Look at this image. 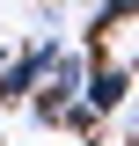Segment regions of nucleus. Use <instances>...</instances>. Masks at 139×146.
I'll return each mask as SVG.
<instances>
[{
	"label": "nucleus",
	"mask_w": 139,
	"mask_h": 146,
	"mask_svg": "<svg viewBox=\"0 0 139 146\" xmlns=\"http://www.w3.org/2000/svg\"><path fill=\"white\" fill-rule=\"evenodd\" d=\"M81 102L95 110V117L124 110V102H132V66H117V58H95V66H88V80H81Z\"/></svg>",
	"instance_id": "obj_3"
},
{
	"label": "nucleus",
	"mask_w": 139,
	"mask_h": 146,
	"mask_svg": "<svg viewBox=\"0 0 139 146\" xmlns=\"http://www.w3.org/2000/svg\"><path fill=\"white\" fill-rule=\"evenodd\" d=\"M81 80H88V58H81V51H59L51 66H44V80H37V95H29L37 124H51L66 102H81Z\"/></svg>",
	"instance_id": "obj_1"
},
{
	"label": "nucleus",
	"mask_w": 139,
	"mask_h": 146,
	"mask_svg": "<svg viewBox=\"0 0 139 146\" xmlns=\"http://www.w3.org/2000/svg\"><path fill=\"white\" fill-rule=\"evenodd\" d=\"M0 146H7V131H0Z\"/></svg>",
	"instance_id": "obj_4"
},
{
	"label": "nucleus",
	"mask_w": 139,
	"mask_h": 146,
	"mask_svg": "<svg viewBox=\"0 0 139 146\" xmlns=\"http://www.w3.org/2000/svg\"><path fill=\"white\" fill-rule=\"evenodd\" d=\"M51 58H59V44H51V36H37V44H29L22 58H7V66H0V102H29Z\"/></svg>",
	"instance_id": "obj_2"
}]
</instances>
